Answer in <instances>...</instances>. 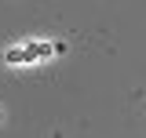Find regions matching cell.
Masks as SVG:
<instances>
[{
	"mask_svg": "<svg viewBox=\"0 0 146 138\" xmlns=\"http://www.w3.org/2000/svg\"><path fill=\"white\" fill-rule=\"evenodd\" d=\"M48 51H51L48 44H33V47H15V51H7V62H33V58H44Z\"/></svg>",
	"mask_w": 146,
	"mask_h": 138,
	"instance_id": "cell-1",
	"label": "cell"
}]
</instances>
